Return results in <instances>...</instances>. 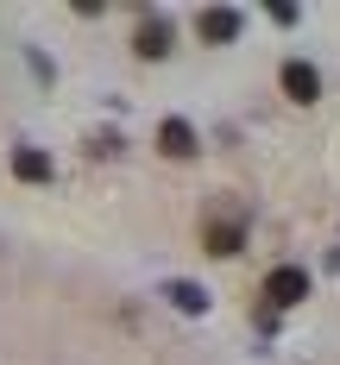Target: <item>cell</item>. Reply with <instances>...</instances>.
<instances>
[{"label": "cell", "mask_w": 340, "mask_h": 365, "mask_svg": "<svg viewBox=\"0 0 340 365\" xmlns=\"http://www.w3.org/2000/svg\"><path fill=\"white\" fill-rule=\"evenodd\" d=\"M158 151L164 158H195V126L189 120H164L158 126Z\"/></svg>", "instance_id": "277c9868"}, {"label": "cell", "mask_w": 340, "mask_h": 365, "mask_svg": "<svg viewBox=\"0 0 340 365\" xmlns=\"http://www.w3.org/2000/svg\"><path fill=\"white\" fill-rule=\"evenodd\" d=\"M284 95L309 108V101L321 95V76H315V63H284Z\"/></svg>", "instance_id": "7a4b0ae2"}, {"label": "cell", "mask_w": 340, "mask_h": 365, "mask_svg": "<svg viewBox=\"0 0 340 365\" xmlns=\"http://www.w3.org/2000/svg\"><path fill=\"white\" fill-rule=\"evenodd\" d=\"M239 246H246V233H239V220H233V227H227V220H208V252H215V258H233Z\"/></svg>", "instance_id": "8992f818"}, {"label": "cell", "mask_w": 340, "mask_h": 365, "mask_svg": "<svg viewBox=\"0 0 340 365\" xmlns=\"http://www.w3.org/2000/svg\"><path fill=\"white\" fill-rule=\"evenodd\" d=\"M264 296H271L277 309H290V302H302V296H309V277H302L297 264H277V271L264 277Z\"/></svg>", "instance_id": "6da1fadb"}, {"label": "cell", "mask_w": 340, "mask_h": 365, "mask_svg": "<svg viewBox=\"0 0 340 365\" xmlns=\"http://www.w3.org/2000/svg\"><path fill=\"white\" fill-rule=\"evenodd\" d=\"M13 177L44 182V177H51V158H44V151H13Z\"/></svg>", "instance_id": "52a82bcc"}, {"label": "cell", "mask_w": 340, "mask_h": 365, "mask_svg": "<svg viewBox=\"0 0 340 365\" xmlns=\"http://www.w3.org/2000/svg\"><path fill=\"white\" fill-rule=\"evenodd\" d=\"M170 296H177V309H202V290H195V284H177Z\"/></svg>", "instance_id": "ba28073f"}, {"label": "cell", "mask_w": 340, "mask_h": 365, "mask_svg": "<svg viewBox=\"0 0 340 365\" xmlns=\"http://www.w3.org/2000/svg\"><path fill=\"white\" fill-rule=\"evenodd\" d=\"M195 32L208 38V44H227V38H239V13H233V6H208V13L195 19Z\"/></svg>", "instance_id": "3957f363"}, {"label": "cell", "mask_w": 340, "mask_h": 365, "mask_svg": "<svg viewBox=\"0 0 340 365\" xmlns=\"http://www.w3.org/2000/svg\"><path fill=\"white\" fill-rule=\"evenodd\" d=\"M133 51H139V57H164V51H170V19H145L139 38H133Z\"/></svg>", "instance_id": "5b68a950"}]
</instances>
